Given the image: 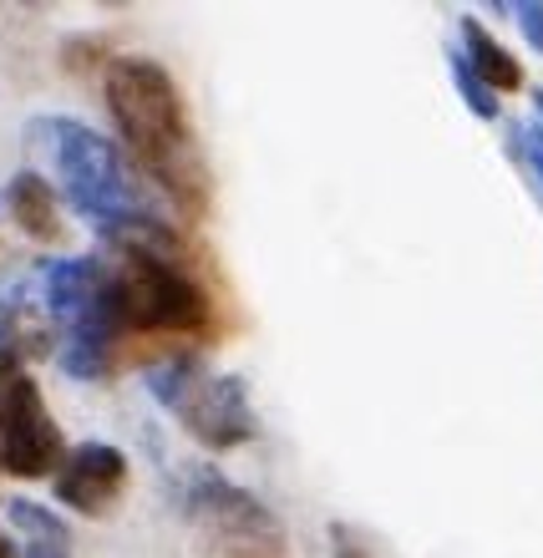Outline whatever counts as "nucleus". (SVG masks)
Segmentation results:
<instances>
[{
    "mask_svg": "<svg viewBox=\"0 0 543 558\" xmlns=\"http://www.w3.org/2000/svg\"><path fill=\"white\" fill-rule=\"evenodd\" d=\"M67 437H61L57 416L46 407L36 376H11L0 386V472L11 477H57L67 462Z\"/></svg>",
    "mask_w": 543,
    "mask_h": 558,
    "instance_id": "7",
    "label": "nucleus"
},
{
    "mask_svg": "<svg viewBox=\"0 0 543 558\" xmlns=\"http://www.w3.org/2000/svg\"><path fill=\"white\" fill-rule=\"evenodd\" d=\"M518 11V31H523V41L533 46V51H543V0H523V5H514Z\"/></svg>",
    "mask_w": 543,
    "mask_h": 558,
    "instance_id": "16",
    "label": "nucleus"
},
{
    "mask_svg": "<svg viewBox=\"0 0 543 558\" xmlns=\"http://www.w3.org/2000/svg\"><path fill=\"white\" fill-rule=\"evenodd\" d=\"M0 558H26V544H15L11 533H0Z\"/></svg>",
    "mask_w": 543,
    "mask_h": 558,
    "instance_id": "17",
    "label": "nucleus"
},
{
    "mask_svg": "<svg viewBox=\"0 0 543 558\" xmlns=\"http://www.w3.org/2000/svg\"><path fill=\"white\" fill-rule=\"evenodd\" d=\"M462 46H468L462 57L472 61V72L483 76L493 97H498V92H518V87H523V66H518V57H514V51H503V46L487 36L478 15H468V21H462Z\"/></svg>",
    "mask_w": 543,
    "mask_h": 558,
    "instance_id": "11",
    "label": "nucleus"
},
{
    "mask_svg": "<svg viewBox=\"0 0 543 558\" xmlns=\"http://www.w3.org/2000/svg\"><path fill=\"white\" fill-rule=\"evenodd\" d=\"M147 397L162 412H173L178 426L189 432L208 452H234L244 441H254L260 416L250 401V381L244 376H214L198 355H173L143 376Z\"/></svg>",
    "mask_w": 543,
    "mask_h": 558,
    "instance_id": "5",
    "label": "nucleus"
},
{
    "mask_svg": "<svg viewBox=\"0 0 543 558\" xmlns=\"http://www.w3.org/2000/svg\"><path fill=\"white\" fill-rule=\"evenodd\" d=\"M514 143H518L523 162H529V173L539 178V189H543V122H518V128H514Z\"/></svg>",
    "mask_w": 543,
    "mask_h": 558,
    "instance_id": "15",
    "label": "nucleus"
},
{
    "mask_svg": "<svg viewBox=\"0 0 543 558\" xmlns=\"http://www.w3.org/2000/svg\"><path fill=\"white\" fill-rule=\"evenodd\" d=\"M330 554L336 558H386V548L376 544L366 529H355V523L336 518V523H330Z\"/></svg>",
    "mask_w": 543,
    "mask_h": 558,
    "instance_id": "14",
    "label": "nucleus"
},
{
    "mask_svg": "<svg viewBox=\"0 0 543 558\" xmlns=\"http://www.w3.org/2000/svg\"><path fill=\"white\" fill-rule=\"evenodd\" d=\"M107 250H118V259L107 265L118 330L204 336L214 325V300H208L204 279L189 269L183 239L173 229H153V234L122 239V244H107Z\"/></svg>",
    "mask_w": 543,
    "mask_h": 558,
    "instance_id": "3",
    "label": "nucleus"
},
{
    "mask_svg": "<svg viewBox=\"0 0 543 558\" xmlns=\"http://www.w3.org/2000/svg\"><path fill=\"white\" fill-rule=\"evenodd\" d=\"M0 208L11 214V223L36 244H61L67 239V219H61L57 189L41 173H15L0 189Z\"/></svg>",
    "mask_w": 543,
    "mask_h": 558,
    "instance_id": "10",
    "label": "nucleus"
},
{
    "mask_svg": "<svg viewBox=\"0 0 543 558\" xmlns=\"http://www.w3.org/2000/svg\"><path fill=\"white\" fill-rule=\"evenodd\" d=\"M533 107H539V122H543V87L533 92Z\"/></svg>",
    "mask_w": 543,
    "mask_h": 558,
    "instance_id": "18",
    "label": "nucleus"
},
{
    "mask_svg": "<svg viewBox=\"0 0 543 558\" xmlns=\"http://www.w3.org/2000/svg\"><path fill=\"white\" fill-rule=\"evenodd\" d=\"M0 345L15 351L21 361H41L57 351V320L41 294V269H15L0 284Z\"/></svg>",
    "mask_w": 543,
    "mask_h": 558,
    "instance_id": "9",
    "label": "nucleus"
},
{
    "mask_svg": "<svg viewBox=\"0 0 543 558\" xmlns=\"http://www.w3.org/2000/svg\"><path fill=\"white\" fill-rule=\"evenodd\" d=\"M26 147L36 158V173L102 234V244H122V239L153 234V229H173L153 204L147 178L122 158L112 137H102L87 122L61 118V112L31 118Z\"/></svg>",
    "mask_w": 543,
    "mask_h": 558,
    "instance_id": "2",
    "label": "nucleus"
},
{
    "mask_svg": "<svg viewBox=\"0 0 543 558\" xmlns=\"http://www.w3.org/2000/svg\"><path fill=\"white\" fill-rule=\"evenodd\" d=\"M11 523L26 538V558H72V533H67V523L51 508H41V502H31V498H15Z\"/></svg>",
    "mask_w": 543,
    "mask_h": 558,
    "instance_id": "12",
    "label": "nucleus"
},
{
    "mask_svg": "<svg viewBox=\"0 0 543 558\" xmlns=\"http://www.w3.org/2000/svg\"><path fill=\"white\" fill-rule=\"evenodd\" d=\"M447 66H452V82L457 92H462V102H468L472 118H483V122H498V97L487 92V82L478 72H472V61L462 57V51H447Z\"/></svg>",
    "mask_w": 543,
    "mask_h": 558,
    "instance_id": "13",
    "label": "nucleus"
},
{
    "mask_svg": "<svg viewBox=\"0 0 543 558\" xmlns=\"http://www.w3.org/2000/svg\"><path fill=\"white\" fill-rule=\"evenodd\" d=\"M41 294L57 320V355L72 381H102L112 371L118 345V315H112V284L107 259H41Z\"/></svg>",
    "mask_w": 543,
    "mask_h": 558,
    "instance_id": "4",
    "label": "nucleus"
},
{
    "mask_svg": "<svg viewBox=\"0 0 543 558\" xmlns=\"http://www.w3.org/2000/svg\"><path fill=\"white\" fill-rule=\"evenodd\" d=\"M178 508L204 533L214 558H285V523L250 487L224 477L214 462H198L178 477Z\"/></svg>",
    "mask_w": 543,
    "mask_h": 558,
    "instance_id": "6",
    "label": "nucleus"
},
{
    "mask_svg": "<svg viewBox=\"0 0 543 558\" xmlns=\"http://www.w3.org/2000/svg\"><path fill=\"white\" fill-rule=\"evenodd\" d=\"M128 452L112 441H76L61 472L51 477L57 502L76 518H107L128 493Z\"/></svg>",
    "mask_w": 543,
    "mask_h": 558,
    "instance_id": "8",
    "label": "nucleus"
},
{
    "mask_svg": "<svg viewBox=\"0 0 543 558\" xmlns=\"http://www.w3.org/2000/svg\"><path fill=\"white\" fill-rule=\"evenodd\" d=\"M102 97L128 158L137 162V173L183 219H204L214 183H208V158L198 147V133H193V118L183 107L173 72L158 66L153 57H107Z\"/></svg>",
    "mask_w": 543,
    "mask_h": 558,
    "instance_id": "1",
    "label": "nucleus"
}]
</instances>
